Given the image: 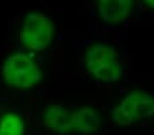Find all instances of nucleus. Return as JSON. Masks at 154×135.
<instances>
[{
	"label": "nucleus",
	"instance_id": "4",
	"mask_svg": "<svg viewBox=\"0 0 154 135\" xmlns=\"http://www.w3.org/2000/svg\"><path fill=\"white\" fill-rule=\"evenodd\" d=\"M56 34L53 21L47 14L30 11L25 15L19 30V40L30 53L42 52L52 45Z\"/></svg>",
	"mask_w": 154,
	"mask_h": 135
},
{
	"label": "nucleus",
	"instance_id": "8",
	"mask_svg": "<svg viewBox=\"0 0 154 135\" xmlns=\"http://www.w3.org/2000/svg\"><path fill=\"white\" fill-rule=\"evenodd\" d=\"M26 123L17 112H7L0 118V135H25Z\"/></svg>",
	"mask_w": 154,
	"mask_h": 135
},
{
	"label": "nucleus",
	"instance_id": "3",
	"mask_svg": "<svg viewBox=\"0 0 154 135\" xmlns=\"http://www.w3.org/2000/svg\"><path fill=\"white\" fill-rule=\"evenodd\" d=\"M154 118V96L146 90L135 89L112 109V120L120 127H128Z\"/></svg>",
	"mask_w": 154,
	"mask_h": 135
},
{
	"label": "nucleus",
	"instance_id": "9",
	"mask_svg": "<svg viewBox=\"0 0 154 135\" xmlns=\"http://www.w3.org/2000/svg\"><path fill=\"white\" fill-rule=\"evenodd\" d=\"M145 4L149 7V8H153L154 10V0H143Z\"/></svg>",
	"mask_w": 154,
	"mask_h": 135
},
{
	"label": "nucleus",
	"instance_id": "1",
	"mask_svg": "<svg viewBox=\"0 0 154 135\" xmlns=\"http://www.w3.org/2000/svg\"><path fill=\"white\" fill-rule=\"evenodd\" d=\"M2 78L7 86L17 90H30L42 82V68L30 52H15L6 57Z\"/></svg>",
	"mask_w": 154,
	"mask_h": 135
},
{
	"label": "nucleus",
	"instance_id": "5",
	"mask_svg": "<svg viewBox=\"0 0 154 135\" xmlns=\"http://www.w3.org/2000/svg\"><path fill=\"white\" fill-rule=\"evenodd\" d=\"M42 124L48 131L57 135L74 132L72 111L59 104H51L42 112Z\"/></svg>",
	"mask_w": 154,
	"mask_h": 135
},
{
	"label": "nucleus",
	"instance_id": "7",
	"mask_svg": "<svg viewBox=\"0 0 154 135\" xmlns=\"http://www.w3.org/2000/svg\"><path fill=\"white\" fill-rule=\"evenodd\" d=\"M72 123L75 134L91 135L100 131L102 118L96 108L85 105L72 111Z\"/></svg>",
	"mask_w": 154,
	"mask_h": 135
},
{
	"label": "nucleus",
	"instance_id": "2",
	"mask_svg": "<svg viewBox=\"0 0 154 135\" xmlns=\"http://www.w3.org/2000/svg\"><path fill=\"white\" fill-rule=\"evenodd\" d=\"M83 64L87 74L102 83H115L123 76L119 53L112 45L105 42H94L87 47Z\"/></svg>",
	"mask_w": 154,
	"mask_h": 135
},
{
	"label": "nucleus",
	"instance_id": "6",
	"mask_svg": "<svg viewBox=\"0 0 154 135\" xmlns=\"http://www.w3.org/2000/svg\"><path fill=\"white\" fill-rule=\"evenodd\" d=\"M96 7L102 22L120 25L131 15L134 0H96Z\"/></svg>",
	"mask_w": 154,
	"mask_h": 135
}]
</instances>
